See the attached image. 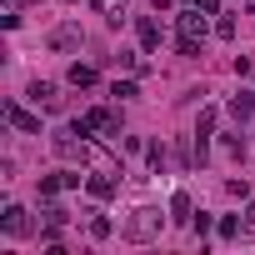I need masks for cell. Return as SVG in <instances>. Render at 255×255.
<instances>
[{
  "label": "cell",
  "mask_w": 255,
  "mask_h": 255,
  "mask_svg": "<svg viewBox=\"0 0 255 255\" xmlns=\"http://www.w3.org/2000/svg\"><path fill=\"white\" fill-rule=\"evenodd\" d=\"M0 225H5V235H30V230H35V225H30V215H25L20 205H10V210H5V220H0Z\"/></svg>",
  "instance_id": "8992f818"
},
{
  "label": "cell",
  "mask_w": 255,
  "mask_h": 255,
  "mask_svg": "<svg viewBox=\"0 0 255 255\" xmlns=\"http://www.w3.org/2000/svg\"><path fill=\"white\" fill-rule=\"evenodd\" d=\"M20 5H25V0H5V10H20Z\"/></svg>",
  "instance_id": "ac0fdd59"
},
{
  "label": "cell",
  "mask_w": 255,
  "mask_h": 255,
  "mask_svg": "<svg viewBox=\"0 0 255 255\" xmlns=\"http://www.w3.org/2000/svg\"><path fill=\"white\" fill-rule=\"evenodd\" d=\"M245 230H255V200L245 205Z\"/></svg>",
  "instance_id": "e0dca14e"
},
{
  "label": "cell",
  "mask_w": 255,
  "mask_h": 255,
  "mask_svg": "<svg viewBox=\"0 0 255 255\" xmlns=\"http://www.w3.org/2000/svg\"><path fill=\"white\" fill-rule=\"evenodd\" d=\"M70 85H80V90L95 85V70H90V65H70Z\"/></svg>",
  "instance_id": "7c38bea8"
},
{
  "label": "cell",
  "mask_w": 255,
  "mask_h": 255,
  "mask_svg": "<svg viewBox=\"0 0 255 255\" xmlns=\"http://www.w3.org/2000/svg\"><path fill=\"white\" fill-rule=\"evenodd\" d=\"M80 40H85V35H80L75 20H65V25L50 30V50H60V55H65V50H80Z\"/></svg>",
  "instance_id": "3957f363"
},
{
  "label": "cell",
  "mask_w": 255,
  "mask_h": 255,
  "mask_svg": "<svg viewBox=\"0 0 255 255\" xmlns=\"http://www.w3.org/2000/svg\"><path fill=\"white\" fill-rule=\"evenodd\" d=\"M230 115H235V120H250V115H255V95H245V90L230 95Z\"/></svg>",
  "instance_id": "ba28073f"
},
{
  "label": "cell",
  "mask_w": 255,
  "mask_h": 255,
  "mask_svg": "<svg viewBox=\"0 0 255 255\" xmlns=\"http://www.w3.org/2000/svg\"><path fill=\"white\" fill-rule=\"evenodd\" d=\"M195 5H200L205 15H215V10H220V0H195Z\"/></svg>",
  "instance_id": "2e32d148"
},
{
  "label": "cell",
  "mask_w": 255,
  "mask_h": 255,
  "mask_svg": "<svg viewBox=\"0 0 255 255\" xmlns=\"http://www.w3.org/2000/svg\"><path fill=\"white\" fill-rule=\"evenodd\" d=\"M170 215H175V220H195V215H190V195H185V190H175V195H170Z\"/></svg>",
  "instance_id": "8fae6325"
},
{
  "label": "cell",
  "mask_w": 255,
  "mask_h": 255,
  "mask_svg": "<svg viewBox=\"0 0 255 255\" xmlns=\"http://www.w3.org/2000/svg\"><path fill=\"white\" fill-rule=\"evenodd\" d=\"M210 130H215V110H205V115H200V125H195V135H200V140H205Z\"/></svg>",
  "instance_id": "9a60e30c"
},
{
  "label": "cell",
  "mask_w": 255,
  "mask_h": 255,
  "mask_svg": "<svg viewBox=\"0 0 255 255\" xmlns=\"http://www.w3.org/2000/svg\"><path fill=\"white\" fill-rule=\"evenodd\" d=\"M160 225H165V215H160V210H135L130 220H125V240L145 245V240H155V235H160Z\"/></svg>",
  "instance_id": "7a4b0ae2"
},
{
  "label": "cell",
  "mask_w": 255,
  "mask_h": 255,
  "mask_svg": "<svg viewBox=\"0 0 255 255\" xmlns=\"http://www.w3.org/2000/svg\"><path fill=\"white\" fill-rule=\"evenodd\" d=\"M85 215H90V235H95V240H105V235H110V220H105V215H95V210H85Z\"/></svg>",
  "instance_id": "4fadbf2b"
},
{
  "label": "cell",
  "mask_w": 255,
  "mask_h": 255,
  "mask_svg": "<svg viewBox=\"0 0 255 255\" xmlns=\"http://www.w3.org/2000/svg\"><path fill=\"white\" fill-rule=\"evenodd\" d=\"M40 110H60V95H55V85H45V80H30V90H25Z\"/></svg>",
  "instance_id": "5b68a950"
},
{
  "label": "cell",
  "mask_w": 255,
  "mask_h": 255,
  "mask_svg": "<svg viewBox=\"0 0 255 255\" xmlns=\"http://www.w3.org/2000/svg\"><path fill=\"white\" fill-rule=\"evenodd\" d=\"M140 45H145V50H155V45H160V25H155L150 15H140Z\"/></svg>",
  "instance_id": "9c48e42d"
},
{
  "label": "cell",
  "mask_w": 255,
  "mask_h": 255,
  "mask_svg": "<svg viewBox=\"0 0 255 255\" xmlns=\"http://www.w3.org/2000/svg\"><path fill=\"white\" fill-rule=\"evenodd\" d=\"M110 95H115V100H130V95H135V85H130V80H115V85H110Z\"/></svg>",
  "instance_id": "5bb4252c"
},
{
  "label": "cell",
  "mask_w": 255,
  "mask_h": 255,
  "mask_svg": "<svg viewBox=\"0 0 255 255\" xmlns=\"http://www.w3.org/2000/svg\"><path fill=\"white\" fill-rule=\"evenodd\" d=\"M5 120L15 125V130H25V135H40V115H30V110H20L15 100H5Z\"/></svg>",
  "instance_id": "277c9868"
},
{
  "label": "cell",
  "mask_w": 255,
  "mask_h": 255,
  "mask_svg": "<svg viewBox=\"0 0 255 255\" xmlns=\"http://www.w3.org/2000/svg\"><path fill=\"white\" fill-rule=\"evenodd\" d=\"M90 195H95V200H110V195H115V180H110V175H90Z\"/></svg>",
  "instance_id": "30bf717a"
},
{
  "label": "cell",
  "mask_w": 255,
  "mask_h": 255,
  "mask_svg": "<svg viewBox=\"0 0 255 255\" xmlns=\"http://www.w3.org/2000/svg\"><path fill=\"white\" fill-rule=\"evenodd\" d=\"M85 125H90V130H110V135H115V130H120V115H115V110H90Z\"/></svg>",
  "instance_id": "52a82bcc"
},
{
  "label": "cell",
  "mask_w": 255,
  "mask_h": 255,
  "mask_svg": "<svg viewBox=\"0 0 255 255\" xmlns=\"http://www.w3.org/2000/svg\"><path fill=\"white\" fill-rule=\"evenodd\" d=\"M200 40H205V10H180V55H200Z\"/></svg>",
  "instance_id": "6da1fadb"
}]
</instances>
